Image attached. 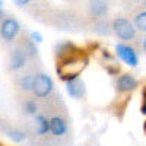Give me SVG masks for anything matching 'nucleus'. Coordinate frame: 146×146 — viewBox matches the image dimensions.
<instances>
[{
    "label": "nucleus",
    "instance_id": "nucleus-17",
    "mask_svg": "<svg viewBox=\"0 0 146 146\" xmlns=\"http://www.w3.org/2000/svg\"><path fill=\"white\" fill-rule=\"evenodd\" d=\"M78 45H75L72 41H60L58 44H56V48H54V51H56V60H60V58H63L69 54H72L73 51H76L78 50Z\"/></svg>",
    "mask_w": 146,
    "mask_h": 146
},
{
    "label": "nucleus",
    "instance_id": "nucleus-8",
    "mask_svg": "<svg viewBox=\"0 0 146 146\" xmlns=\"http://www.w3.org/2000/svg\"><path fill=\"white\" fill-rule=\"evenodd\" d=\"M29 64V58L23 50L21 42L16 40L15 44L9 47V54H7V66L12 73H18L23 69H27Z\"/></svg>",
    "mask_w": 146,
    "mask_h": 146
},
{
    "label": "nucleus",
    "instance_id": "nucleus-12",
    "mask_svg": "<svg viewBox=\"0 0 146 146\" xmlns=\"http://www.w3.org/2000/svg\"><path fill=\"white\" fill-rule=\"evenodd\" d=\"M19 110L25 117L32 118L41 113V101L34 95H19Z\"/></svg>",
    "mask_w": 146,
    "mask_h": 146
},
{
    "label": "nucleus",
    "instance_id": "nucleus-20",
    "mask_svg": "<svg viewBox=\"0 0 146 146\" xmlns=\"http://www.w3.org/2000/svg\"><path fill=\"white\" fill-rule=\"evenodd\" d=\"M140 47H142V50L146 53V36H143V38L140 40Z\"/></svg>",
    "mask_w": 146,
    "mask_h": 146
},
{
    "label": "nucleus",
    "instance_id": "nucleus-6",
    "mask_svg": "<svg viewBox=\"0 0 146 146\" xmlns=\"http://www.w3.org/2000/svg\"><path fill=\"white\" fill-rule=\"evenodd\" d=\"M56 92L54 82L51 76L42 69H38L35 72L34 76V85H32V95L35 98H38L40 101L47 100L48 96H51Z\"/></svg>",
    "mask_w": 146,
    "mask_h": 146
},
{
    "label": "nucleus",
    "instance_id": "nucleus-1",
    "mask_svg": "<svg viewBox=\"0 0 146 146\" xmlns=\"http://www.w3.org/2000/svg\"><path fill=\"white\" fill-rule=\"evenodd\" d=\"M41 113L48 120L50 136L60 140H67L70 133V117L62 95L54 92L47 100L41 101Z\"/></svg>",
    "mask_w": 146,
    "mask_h": 146
},
{
    "label": "nucleus",
    "instance_id": "nucleus-18",
    "mask_svg": "<svg viewBox=\"0 0 146 146\" xmlns=\"http://www.w3.org/2000/svg\"><path fill=\"white\" fill-rule=\"evenodd\" d=\"M35 2V0H13V3L16 5V6H19V7H25V9H28L32 3Z\"/></svg>",
    "mask_w": 146,
    "mask_h": 146
},
{
    "label": "nucleus",
    "instance_id": "nucleus-3",
    "mask_svg": "<svg viewBox=\"0 0 146 146\" xmlns=\"http://www.w3.org/2000/svg\"><path fill=\"white\" fill-rule=\"evenodd\" d=\"M88 64V57L80 48H78L76 51H73L72 54L57 60V73L64 82L79 78L80 73L85 70Z\"/></svg>",
    "mask_w": 146,
    "mask_h": 146
},
{
    "label": "nucleus",
    "instance_id": "nucleus-7",
    "mask_svg": "<svg viewBox=\"0 0 146 146\" xmlns=\"http://www.w3.org/2000/svg\"><path fill=\"white\" fill-rule=\"evenodd\" d=\"M22 25L21 22L13 16V15H6L2 22H0V41L5 45H12L15 44L19 35L22 34Z\"/></svg>",
    "mask_w": 146,
    "mask_h": 146
},
{
    "label": "nucleus",
    "instance_id": "nucleus-15",
    "mask_svg": "<svg viewBox=\"0 0 146 146\" xmlns=\"http://www.w3.org/2000/svg\"><path fill=\"white\" fill-rule=\"evenodd\" d=\"M66 89L67 94L75 100H83L86 96V86H85V82L80 78H75L66 82Z\"/></svg>",
    "mask_w": 146,
    "mask_h": 146
},
{
    "label": "nucleus",
    "instance_id": "nucleus-22",
    "mask_svg": "<svg viewBox=\"0 0 146 146\" xmlns=\"http://www.w3.org/2000/svg\"><path fill=\"white\" fill-rule=\"evenodd\" d=\"M2 5H3V2H2V0H0V7H2Z\"/></svg>",
    "mask_w": 146,
    "mask_h": 146
},
{
    "label": "nucleus",
    "instance_id": "nucleus-21",
    "mask_svg": "<svg viewBox=\"0 0 146 146\" xmlns=\"http://www.w3.org/2000/svg\"><path fill=\"white\" fill-rule=\"evenodd\" d=\"M5 127H6V123H5V121H3V118L0 117V131H2V133H3Z\"/></svg>",
    "mask_w": 146,
    "mask_h": 146
},
{
    "label": "nucleus",
    "instance_id": "nucleus-4",
    "mask_svg": "<svg viewBox=\"0 0 146 146\" xmlns=\"http://www.w3.org/2000/svg\"><path fill=\"white\" fill-rule=\"evenodd\" d=\"M111 31L120 41L123 42H135L137 41V29L129 16L118 15L111 19Z\"/></svg>",
    "mask_w": 146,
    "mask_h": 146
},
{
    "label": "nucleus",
    "instance_id": "nucleus-5",
    "mask_svg": "<svg viewBox=\"0 0 146 146\" xmlns=\"http://www.w3.org/2000/svg\"><path fill=\"white\" fill-rule=\"evenodd\" d=\"M38 69H42L41 63H34V64H28L27 69L13 73V85L18 91V95H32L34 76Z\"/></svg>",
    "mask_w": 146,
    "mask_h": 146
},
{
    "label": "nucleus",
    "instance_id": "nucleus-10",
    "mask_svg": "<svg viewBox=\"0 0 146 146\" xmlns=\"http://www.w3.org/2000/svg\"><path fill=\"white\" fill-rule=\"evenodd\" d=\"M110 9H111L110 0H86L85 2V10H86L85 19L89 23V22L98 21V19L108 18Z\"/></svg>",
    "mask_w": 146,
    "mask_h": 146
},
{
    "label": "nucleus",
    "instance_id": "nucleus-16",
    "mask_svg": "<svg viewBox=\"0 0 146 146\" xmlns=\"http://www.w3.org/2000/svg\"><path fill=\"white\" fill-rule=\"evenodd\" d=\"M88 28L92 32L98 34L101 36H108V35L113 34V31H111V19H110V18H104V19H98V21L89 22Z\"/></svg>",
    "mask_w": 146,
    "mask_h": 146
},
{
    "label": "nucleus",
    "instance_id": "nucleus-11",
    "mask_svg": "<svg viewBox=\"0 0 146 146\" xmlns=\"http://www.w3.org/2000/svg\"><path fill=\"white\" fill-rule=\"evenodd\" d=\"M3 133L15 143L28 142L29 137H31V131H29L28 123H25V124H9V123H6V127H5Z\"/></svg>",
    "mask_w": 146,
    "mask_h": 146
},
{
    "label": "nucleus",
    "instance_id": "nucleus-19",
    "mask_svg": "<svg viewBox=\"0 0 146 146\" xmlns=\"http://www.w3.org/2000/svg\"><path fill=\"white\" fill-rule=\"evenodd\" d=\"M29 36L34 42H41L42 41V36L38 34V32H29Z\"/></svg>",
    "mask_w": 146,
    "mask_h": 146
},
{
    "label": "nucleus",
    "instance_id": "nucleus-2",
    "mask_svg": "<svg viewBox=\"0 0 146 146\" xmlns=\"http://www.w3.org/2000/svg\"><path fill=\"white\" fill-rule=\"evenodd\" d=\"M47 25L63 31H80L88 28V21L73 9H53L47 19Z\"/></svg>",
    "mask_w": 146,
    "mask_h": 146
},
{
    "label": "nucleus",
    "instance_id": "nucleus-13",
    "mask_svg": "<svg viewBox=\"0 0 146 146\" xmlns=\"http://www.w3.org/2000/svg\"><path fill=\"white\" fill-rule=\"evenodd\" d=\"M115 53L117 56L123 60V62L131 67H136L139 63V56L136 48L131 44H126V42H118L115 45Z\"/></svg>",
    "mask_w": 146,
    "mask_h": 146
},
{
    "label": "nucleus",
    "instance_id": "nucleus-14",
    "mask_svg": "<svg viewBox=\"0 0 146 146\" xmlns=\"http://www.w3.org/2000/svg\"><path fill=\"white\" fill-rule=\"evenodd\" d=\"M137 86H139V82L131 73H123L115 80V91L121 95L133 92Z\"/></svg>",
    "mask_w": 146,
    "mask_h": 146
},
{
    "label": "nucleus",
    "instance_id": "nucleus-9",
    "mask_svg": "<svg viewBox=\"0 0 146 146\" xmlns=\"http://www.w3.org/2000/svg\"><path fill=\"white\" fill-rule=\"evenodd\" d=\"M127 12L137 32L146 34V0H129Z\"/></svg>",
    "mask_w": 146,
    "mask_h": 146
}]
</instances>
